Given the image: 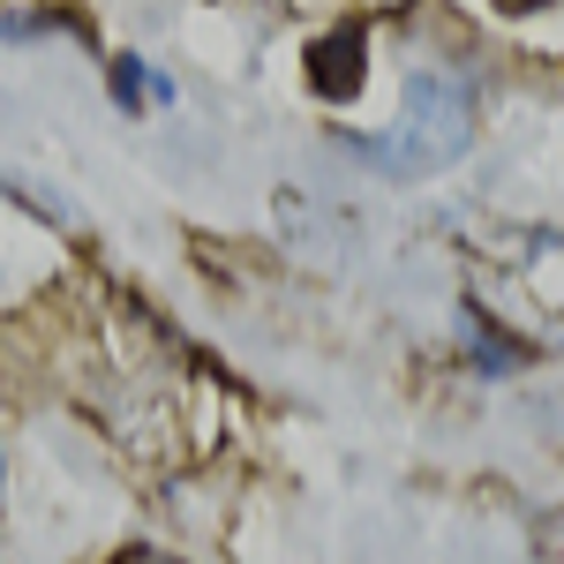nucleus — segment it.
Masks as SVG:
<instances>
[{"label":"nucleus","instance_id":"f03ea898","mask_svg":"<svg viewBox=\"0 0 564 564\" xmlns=\"http://www.w3.org/2000/svg\"><path fill=\"white\" fill-rule=\"evenodd\" d=\"M113 564H181V557H166V550H121Z\"/></svg>","mask_w":564,"mask_h":564},{"label":"nucleus","instance_id":"f257e3e1","mask_svg":"<svg viewBox=\"0 0 564 564\" xmlns=\"http://www.w3.org/2000/svg\"><path fill=\"white\" fill-rule=\"evenodd\" d=\"M467 143H475V98H467V84L422 68V76L406 84L399 129L369 135V143H354V151H361L377 174H391V181H422V174H444Z\"/></svg>","mask_w":564,"mask_h":564}]
</instances>
